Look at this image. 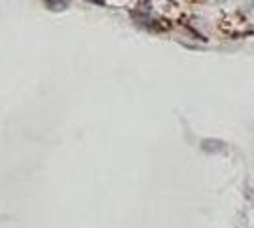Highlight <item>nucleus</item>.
I'll return each instance as SVG.
<instances>
[{"label":"nucleus","mask_w":254,"mask_h":228,"mask_svg":"<svg viewBox=\"0 0 254 228\" xmlns=\"http://www.w3.org/2000/svg\"><path fill=\"white\" fill-rule=\"evenodd\" d=\"M44 4H46V8H50V10H64L68 4H70V0H44Z\"/></svg>","instance_id":"nucleus-1"},{"label":"nucleus","mask_w":254,"mask_h":228,"mask_svg":"<svg viewBox=\"0 0 254 228\" xmlns=\"http://www.w3.org/2000/svg\"><path fill=\"white\" fill-rule=\"evenodd\" d=\"M87 2H91V4H99V6H105V0H87Z\"/></svg>","instance_id":"nucleus-2"}]
</instances>
